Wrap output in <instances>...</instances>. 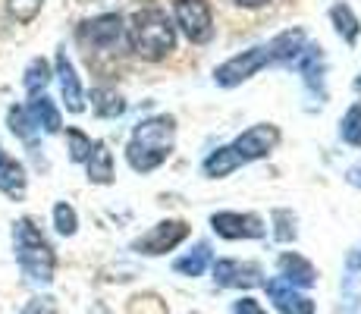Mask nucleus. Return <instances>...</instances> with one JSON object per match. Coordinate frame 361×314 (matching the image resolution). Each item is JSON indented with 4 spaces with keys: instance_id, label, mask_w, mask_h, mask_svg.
Instances as JSON below:
<instances>
[{
    "instance_id": "1",
    "label": "nucleus",
    "mask_w": 361,
    "mask_h": 314,
    "mask_svg": "<svg viewBox=\"0 0 361 314\" xmlns=\"http://www.w3.org/2000/svg\"><path fill=\"white\" fill-rule=\"evenodd\" d=\"M173 145H176V120L170 114L148 116L132 129L126 160L135 173H151L166 164V157L173 155Z\"/></svg>"
},
{
    "instance_id": "2",
    "label": "nucleus",
    "mask_w": 361,
    "mask_h": 314,
    "mask_svg": "<svg viewBox=\"0 0 361 314\" xmlns=\"http://www.w3.org/2000/svg\"><path fill=\"white\" fill-rule=\"evenodd\" d=\"M126 41L142 60H164L176 47V25L161 6H145V10L132 13Z\"/></svg>"
},
{
    "instance_id": "3",
    "label": "nucleus",
    "mask_w": 361,
    "mask_h": 314,
    "mask_svg": "<svg viewBox=\"0 0 361 314\" xmlns=\"http://www.w3.org/2000/svg\"><path fill=\"white\" fill-rule=\"evenodd\" d=\"M13 248H16V261L23 267V274L32 283L47 286L54 280V270H57V255H54L51 242L44 239V233L38 229V223L23 217L13 223Z\"/></svg>"
},
{
    "instance_id": "4",
    "label": "nucleus",
    "mask_w": 361,
    "mask_h": 314,
    "mask_svg": "<svg viewBox=\"0 0 361 314\" xmlns=\"http://www.w3.org/2000/svg\"><path fill=\"white\" fill-rule=\"evenodd\" d=\"M176 25L192 44H207L214 38V10L207 0H176Z\"/></svg>"
},
{
    "instance_id": "5",
    "label": "nucleus",
    "mask_w": 361,
    "mask_h": 314,
    "mask_svg": "<svg viewBox=\"0 0 361 314\" xmlns=\"http://www.w3.org/2000/svg\"><path fill=\"white\" fill-rule=\"evenodd\" d=\"M267 63H270L267 44L248 47V51H242V54H235V57H230L226 63H220V66L214 69V82H217L220 88H235L245 79H252V76L267 66Z\"/></svg>"
},
{
    "instance_id": "6",
    "label": "nucleus",
    "mask_w": 361,
    "mask_h": 314,
    "mask_svg": "<svg viewBox=\"0 0 361 314\" xmlns=\"http://www.w3.org/2000/svg\"><path fill=\"white\" fill-rule=\"evenodd\" d=\"M189 233L192 229H189V223L185 220H161V223H154L145 236H138V239L132 242V251L148 255V258L166 255V251H173L179 242L189 239Z\"/></svg>"
},
{
    "instance_id": "7",
    "label": "nucleus",
    "mask_w": 361,
    "mask_h": 314,
    "mask_svg": "<svg viewBox=\"0 0 361 314\" xmlns=\"http://www.w3.org/2000/svg\"><path fill=\"white\" fill-rule=\"evenodd\" d=\"M75 35H79V41L85 47H94V51H116L120 41L126 38V25H123L120 13H104V16L85 19Z\"/></svg>"
},
{
    "instance_id": "8",
    "label": "nucleus",
    "mask_w": 361,
    "mask_h": 314,
    "mask_svg": "<svg viewBox=\"0 0 361 314\" xmlns=\"http://www.w3.org/2000/svg\"><path fill=\"white\" fill-rule=\"evenodd\" d=\"M276 145H280V129H276L274 123H258V126H248L230 148L235 151V157H239L242 164H248V160L267 157Z\"/></svg>"
},
{
    "instance_id": "9",
    "label": "nucleus",
    "mask_w": 361,
    "mask_h": 314,
    "mask_svg": "<svg viewBox=\"0 0 361 314\" xmlns=\"http://www.w3.org/2000/svg\"><path fill=\"white\" fill-rule=\"evenodd\" d=\"M214 283L224 289H252V286L264 283V270L255 261L224 258V261H214Z\"/></svg>"
},
{
    "instance_id": "10",
    "label": "nucleus",
    "mask_w": 361,
    "mask_h": 314,
    "mask_svg": "<svg viewBox=\"0 0 361 314\" xmlns=\"http://www.w3.org/2000/svg\"><path fill=\"white\" fill-rule=\"evenodd\" d=\"M211 227L217 236H224V239H261L264 233H267V227H264V220L258 214H239V211H220L211 217Z\"/></svg>"
},
{
    "instance_id": "11",
    "label": "nucleus",
    "mask_w": 361,
    "mask_h": 314,
    "mask_svg": "<svg viewBox=\"0 0 361 314\" xmlns=\"http://www.w3.org/2000/svg\"><path fill=\"white\" fill-rule=\"evenodd\" d=\"M264 289H267V296H270V302H274L276 311H283V314H314V302H311L308 296H302L298 289H293L286 280H280V277L267 280Z\"/></svg>"
},
{
    "instance_id": "12",
    "label": "nucleus",
    "mask_w": 361,
    "mask_h": 314,
    "mask_svg": "<svg viewBox=\"0 0 361 314\" xmlns=\"http://www.w3.org/2000/svg\"><path fill=\"white\" fill-rule=\"evenodd\" d=\"M276 267H280V280H286L293 289H308V286L317 283L314 264H311L308 258L295 255V251H283L280 261H276Z\"/></svg>"
},
{
    "instance_id": "13",
    "label": "nucleus",
    "mask_w": 361,
    "mask_h": 314,
    "mask_svg": "<svg viewBox=\"0 0 361 314\" xmlns=\"http://www.w3.org/2000/svg\"><path fill=\"white\" fill-rule=\"evenodd\" d=\"M57 79H60V92H63L66 110L69 114H82L85 110V92H82V82L75 76L73 60L66 57V51L57 54Z\"/></svg>"
},
{
    "instance_id": "14",
    "label": "nucleus",
    "mask_w": 361,
    "mask_h": 314,
    "mask_svg": "<svg viewBox=\"0 0 361 314\" xmlns=\"http://www.w3.org/2000/svg\"><path fill=\"white\" fill-rule=\"evenodd\" d=\"M295 66H298V73L305 76L311 92L327 97V92H324V51H321V44H305V51L298 54Z\"/></svg>"
},
{
    "instance_id": "15",
    "label": "nucleus",
    "mask_w": 361,
    "mask_h": 314,
    "mask_svg": "<svg viewBox=\"0 0 361 314\" xmlns=\"http://www.w3.org/2000/svg\"><path fill=\"white\" fill-rule=\"evenodd\" d=\"M308 38H305L302 29H286L280 32L274 41L267 44V54H270V63H295L298 54L305 51Z\"/></svg>"
},
{
    "instance_id": "16",
    "label": "nucleus",
    "mask_w": 361,
    "mask_h": 314,
    "mask_svg": "<svg viewBox=\"0 0 361 314\" xmlns=\"http://www.w3.org/2000/svg\"><path fill=\"white\" fill-rule=\"evenodd\" d=\"M0 192L6 198L19 201L25 195V170L16 157H10L4 148H0Z\"/></svg>"
},
{
    "instance_id": "17",
    "label": "nucleus",
    "mask_w": 361,
    "mask_h": 314,
    "mask_svg": "<svg viewBox=\"0 0 361 314\" xmlns=\"http://www.w3.org/2000/svg\"><path fill=\"white\" fill-rule=\"evenodd\" d=\"M85 167H88V179H92V183H98V186L114 183V155H110L107 142H94Z\"/></svg>"
},
{
    "instance_id": "18",
    "label": "nucleus",
    "mask_w": 361,
    "mask_h": 314,
    "mask_svg": "<svg viewBox=\"0 0 361 314\" xmlns=\"http://www.w3.org/2000/svg\"><path fill=\"white\" fill-rule=\"evenodd\" d=\"M25 110L32 114V120H35V126H38V129H44V132H60V129H63L60 110L54 107L51 97H44V95L32 97V101L25 104Z\"/></svg>"
},
{
    "instance_id": "19",
    "label": "nucleus",
    "mask_w": 361,
    "mask_h": 314,
    "mask_svg": "<svg viewBox=\"0 0 361 314\" xmlns=\"http://www.w3.org/2000/svg\"><path fill=\"white\" fill-rule=\"evenodd\" d=\"M239 167H242V160L235 157V151L226 145V148L211 151V155L204 157V164H201V170H204V176H211V179H224V176H230L233 170H239Z\"/></svg>"
},
{
    "instance_id": "20",
    "label": "nucleus",
    "mask_w": 361,
    "mask_h": 314,
    "mask_svg": "<svg viewBox=\"0 0 361 314\" xmlns=\"http://www.w3.org/2000/svg\"><path fill=\"white\" fill-rule=\"evenodd\" d=\"M92 107L94 114L104 116V120H114V116H123L126 114V101L116 88H107V85H98L92 92Z\"/></svg>"
},
{
    "instance_id": "21",
    "label": "nucleus",
    "mask_w": 361,
    "mask_h": 314,
    "mask_svg": "<svg viewBox=\"0 0 361 314\" xmlns=\"http://www.w3.org/2000/svg\"><path fill=\"white\" fill-rule=\"evenodd\" d=\"M330 23H333V29H336V35L345 41V44H355L358 41V35H361V23H358V16L352 13V6H345V4H336L330 10Z\"/></svg>"
},
{
    "instance_id": "22",
    "label": "nucleus",
    "mask_w": 361,
    "mask_h": 314,
    "mask_svg": "<svg viewBox=\"0 0 361 314\" xmlns=\"http://www.w3.org/2000/svg\"><path fill=\"white\" fill-rule=\"evenodd\" d=\"M207 264H211V246H207V242H198L189 255H183V258L173 261V270L183 274V277H201L207 270Z\"/></svg>"
},
{
    "instance_id": "23",
    "label": "nucleus",
    "mask_w": 361,
    "mask_h": 314,
    "mask_svg": "<svg viewBox=\"0 0 361 314\" xmlns=\"http://www.w3.org/2000/svg\"><path fill=\"white\" fill-rule=\"evenodd\" d=\"M6 123H10L13 135H19L25 145H35L38 142V126H35L32 114L25 107H10V114H6Z\"/></svg>"
},
{
    "instance_id": "24",
    "label": "nucleus",
    "mask_w": 361,
    "mask_h": 314,
    "mask_svg": "<svg viewBox=\"0 0 361 314\" xmlns=\"http://www.w3.org/2000/svg\"><path fill=\"white\" fill-rule=\"evenodd\" d=\"M23 82H25V92H29L32 97H38L47 88V82H51V66H47V60L35 57L29 63V69H25V79Z\"/></svg>"
},
{
    "instance_id": "25",
    "label": "nucleus",
    "mask_w": 361,
    "mask_h": 314,
    "mask_svg": "<svg viewBox=\"0 0 361 314\" xmlns=\"http://www.w3.org/2000/svg\"><path fill=\"white\" fill-rule=\"evenodd\" d=\"M339 135H343V142H349L352 148H361V101H355L345 110L343 123H339Z\"/></svg>"
},
{
    "instance_id": "26",
    "label": "nucleus",
    "mask_w": 361,
    "mask_h": 314,
    "mask_svg": "<svg viewBox=\"0 0 361 314\" xmlns=\"http://www.w3.org/2000/svg\"><path fill=\"white\" fill-rule=\"evenodd\" d=\"M66 145H69V157H73L75 164H85L94 148V142L82 129H66Z\"/></svg>"
},
{
    "instance_id": "27",
    "label": "nucleus",
    "mask_w": 361,
    "mask_h": 314,
    "mask_svg": "<svg viewBox=\"0 0 361 314\" xmlns=\"http://www.w3.org/2000/svg\"><path fill=\"white\" fill-rule=\"evenodd\" d=\"M54 227H57L60 236H73L75 233L79 217H75L73 205H66V201H57V205H54Z\"/></svg>"
},
{
    "instance_id": "28",
    "label": "nucleus",
    "mask_w": 361,
    "mask_h": 314,
    "mask_svg": "<svg viewBox=\"0 0 361 314\" xmlns=\"http://www.w3.org/2000/svg\"><path fill=\"white\" fill-rule=\"evenodd\" d=\"M41 4H44V0H6V10H10V16L16 19V23H32V19L38 16Z\"/></svg>"
},
{
    "instance_id": "29",
    "label": "nucleus",
    "mask_w": 361,
    "mask_h": 314,
    "mask_svg": "<svg viewBox=\"0 0 361 314\" xmlns=\"http://www.w3.org/2000/svg\"><path fill=\"white\" fill-rule=\"evenodd\" d=\"M270 217H274V223H276V229H274V239L276 242H293L295 239V217L289 211H274L270 214Z\"/></svg>"
},
{
    "instance_id": "30",
    "label": "nucleus",
    "mask_w": 361,
    "mask_h": 314,
    "mask_svg": "<svg viewBox=\"0 0 361 314\" xmlns=\"http://www.w3.org/2000/svg\"><path fill=\"white\" fill-rule=\"evenodd\" d=\"M230 314H267L258 305V298H252V296H245V298H235L233 302V308H230Z\"/></svg>"
},
{
    "instance_id": "31",
    "label": "nucleus",
    "mask_w": 361,
    "mask_h": 314,
    "mask_svg": "<svg viewBox=\"0 0 361 314\" xmlns=\"http://www.w3.org/2000/svg\"><path fill=\"white\" fill-rule=\"evenodd\" d=\"M23 314H57V311H54L51 298H32V302L23 308Z\"/></svg>"
},
{
    "instance_id": "32",
    "label": "nucleus",
    "mask_w": 361,
    "mask_h": 314,
    "mask_svg": "<svg viewBox=\"0 0 361 314\" xmlns=\"http://www.w3.org/2000/svg\"><path fill=\"white\" fill-rule=\"evenodd\" d=\"M239 6H245V10H258V6H264V4H270V0H235Z\"/></svg>"
},
{
    "instance_id": "33",
    "label": "nucleus",
    "mask_w": 361,
    "mask_h": 314,
    "mask_svg": "<svg viewBox=\"0 0 361 314\" xmlns=\"http://www.w3.org/2000/svg\"><path fill=\"white\" fill-rule=\"evenodd\" d=\"M349 183L361 188V164H355V167H352V170H349Z\"/></svg>"
},
{
    "instance_id": "34",
    "label": "nucleus",
    "mask_w": 361,
    "mask_h": 314,
    "mask_svg": "<svg viewBox=\"0 0 361 314\" xmlns=\"http://www.w3.org/2000/svg\"><path fill=\"white\" fill-rule=\"evenodd\" d=\"M349 264H352V267H361V251H355V255H352Z\"/></svg>"
},
{
    "instance_id": "35",
    "label": "nucleus",
    "mask_w": 361,
    "mask_h": 314,
    "mask_svg": "<svg viewBox=\"0 0 361 314\" xmlns=\"http://www.w3.org/2000/svg\"><path fill=\"white\" fill-rule=\"evenodd\" d=\"M358 85H361V79H358Z\"/></svg>"
}]
</instances>
